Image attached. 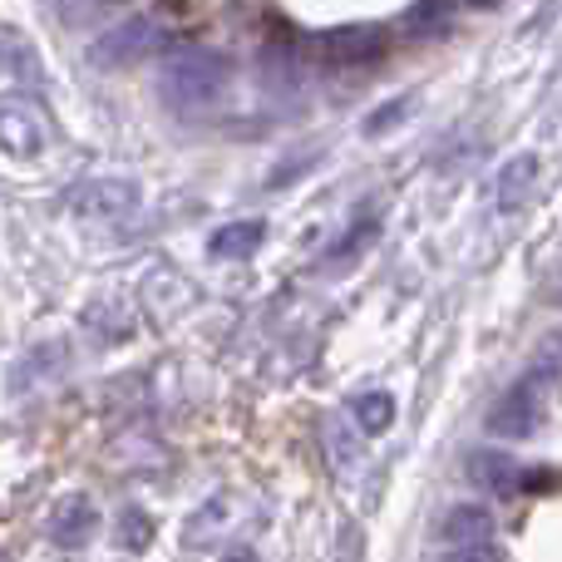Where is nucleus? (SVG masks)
<instances>
[{"label": "nucleus", "mask_w": 562, "mask_h": 562, "mask_svg": "<svg viewBox=\"0 0 562 562\" xmlns=\"http://www.w3.org/2000/svg\"><path fill=\"white\" fill-rule=\"evenodd\" d=\"M227 89V59L223 55H183L164 69V94L173 99L178 109H207L217 94Z\"/></svg>", "instance_id": "nucleus-1"}, {"label": "nucleus", "mask_w": 562, "mask_h": 562, "mask_svg": "<svg viewBox=\"0 0 562 562\" xmlns=\"http://www.w3.org/2000/svg\"><path fill=\"white\" fill-rule=\"evenodd\" d=\"M311 59L321 65H370V59L385 55V30L380 25H340L326 30V35L306 40Z\"/></svg>", "instance_id": "nucleus-2"}, {"label": "nucleus", "mask_w": 562, "mask_h": 562, "mask_svg": "<svg viewBox=\"0 0 562 562\" xmlns=\"http://www.w3.org/2000/svg\"><path fill=\"white\" fill-rule=\"evenodd\" d=\"M148 45H154V25H148V20H134V25L109 30V35L99 40V45H94V65H104V69L134 65L138 55H148Z\"/></svg>", "instance_id": "nucleus-3"}, {"label": "nucleus", "mask_w": 562, "mask_h": 562, "mask_svg": "<svg viewBox=\"0 0 562 562\" xmlns=\"http://www.w3.org/2000/svg\"><path fill=\"white\" fill-rule=\"evenodd\" d=\"M262 247V223H233L213 237V252L217 257H247Z\"/></svg>", "instance_id": "nucleus-4"}, {"label": "nucleus", "mask_w": 562, "mask_h": 562, "mask_svg": "<svg viewBox=\"0 0 562 562\" xmlns=\"http://www.w3.org/2000/svg\"><path fill=\"white\" fill-rule=\"evenodd\" d=\"M533 168H538V164H533V158H528V154L518 158V164H508V168H504V178H498V188H504V193H498V203H504V207H514V198L524 193V183H528V178H533Z\"/></svg>", "instance_id": "nucleus-5"}, {"label": "nucleus", "mask_w": 562, "mask_h": 562, "mask_svg": "<svg viewBox=\"0 0 562 562\" xmlns=\"http://www.w3.org/2000/svg\"><path fill=\"white\" fill-rule=\"evenodd\" d=\"M405 109H409V99H400V104H385V114H375L370 119V134H380L385 124H395V119H405Z\"/></svg>", "instance_id": "nucleus-6"}, {"label": "nucleus", "mask_w": 562, "mask_h": 562, "mask_svg": "<svg viewBox=\"0 0 562 562\" xmlns=\"http://www.w3.org/2000/svg\"><path fill=\"white\" fill-rule=\"evenodd\" d=\"M469 5H498V0H469Z\"/></svg>", "instance_id": "nucleus-7"}]
</instances>
